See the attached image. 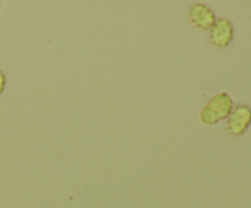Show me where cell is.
<instances>
[{
	"mask_svg": "<svg viewBox=\"0 0 251 208\" xmlns=\"http://www.w3.org/2000/svg\"><path fill=\"white\" fill-rule=\"evenodd\" d=\"M233 108L234 105L232 97L227 92H220L211 97L210 100L203 105L199 114V120L201 124L211 126L227 119Z\"/></svg>",
	"mask_w": 251,
	"mask_h": 208,
	"instance_id": "cell-1",
	"label": "cell"
},
{
	"mask_svg": "<svg viewBox=\"0 0 251 208\" xmlns=\"http://www.w3.org/2000/svg\"><path fill=\"white\" fill-rule=\"evenodd\" d=\"M188 19L195 28L201 31H210L217 20L215 11L202 2H194L189 6Z\"/></svg>",
	"mask_w": 251,
	"mask_h": 208,
	"instance_id": "cell-2",
	"label": "cell"
},
{
	"mask_svg": "<svg viewBox=\"0 0 251 208\" xmlns=\"http://www.w3.org/2000/svg\"><path fill=\"white\" fill-rule=\"evenodd\" d=\"M251 124V109L245 104L234 107L227 117V131L232 136H240L249 129Z\"/></svg>",
	"mask_w": 251,
	"mask_h": 208,
	"instance_id": "cell-3",
	"label": "cell"
},
{
	"mask_svg": "<svg viewBox=\"0 0 251 208\" xmlns=\"http://www.w3.org/2000/svg\"><path fill=\"white\" fill-rule=\"evenodd\" d=\"M234 37V27L233 23L226 17L216 20L215 24L210 28L208 39L210 43L216 48H226Z\"/></svg>",
	"mask_w": 251,
	"mask_h": 208,
	"instance_id": "cell-4",
	"label": "cell"
},
{
	"mask_svg": "<svg viewBox=\"0 0 251 208\" xmlns=\"http://www.w3.org/2000/svg\"><path fill=\"white\" fill-rule=\"evenodd\" d=\"M5 86H6V76L0 70V94H2V92H4Z\"/></svg>",
	"mask_w": 251,
	"mask_h": 208,
	"instance_id": "cell-5",
	"label": "cell"
}]
</instances>
